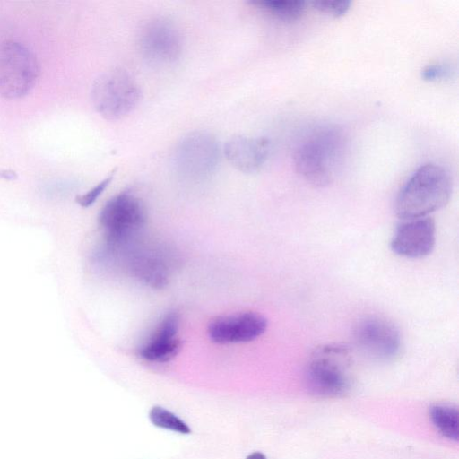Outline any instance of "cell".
Here are the masks:
<instances>
[{
  "label": "cell",
  "instance_id": "cell-1",
  "mask_svg": "<svg viewBox=\"0 0 459 459\" xmlns=\"http://www.w3.org/2000/svg\"><path fill=\"white\" fill-rule=\"evenodd\" d=\"M452 194V179L445 168L434 163L420 166L399 191L394 204L403 221L428 217L444 207Z\"/></svg>",
  "mask_w": 459,
  "mask_h": 459
},
{
  "label": "cell",
  "instance_id": "cell-2",
  "mask_svg": "<svg viewBox=\"0 0 459 459\" xmlns=\"http://www.w3.org/2000/svg\"><path fill=\"white\" fill-rule=\"evenodd\" d=\"M344 146L341 129L328 126L316 130L297 145L293 152L295 170L310 185L326 186L334 180Z\"/></svg>",
  "mask_w": 459,
  "mask_h": 459
},
{
  "label": "cell",
  "instance_id": "cell-3",
  "mask_svg": "<svg viewBox=\"0 0 459 459\" xmlns=\"http://www.w3.org/2000/svg\"><path fill=\"white\" fill-rule=\"evenodd\" d=\"M304 379L307 390L318 397L335 398L348 394L354 382L351 349L334 342L317 347L308 358Z\"/></svg>",
  "mask_w": 459,
  "mask_h": 459
},
{
  "label": "cell",
  "instance_id": "cell-4",
  "mask_svg": "<svg viewBox=\"0 0 459 459\" xmlns=\"http://www.w3.org/2000/svg\"><path fill=\"white\" fill-rule=\"evenodd\" d=\"M140 97V88L134 79L120 69L99 76L91 89V100L96 111L108 120L119 119L129 114Z\"/></svg>",
  "mask_w": 459,
  "mask_h": 459
},
{
  "label": "cell",
  "instance_id": "cell-5",
  "mask_svg": "<svg viewBox=\"0 0 459 459\" xmlns=\"http://www.w3.org/2000/svg\"><path fill=\"white\" fill-rule=\"evenodd\" d=\"M38 76V61L27 47L13 40L0 44L1 97H23L34 87Z\"/></svg>",
  "mask_w": 459,
  "mask_h": 459
},
{
  "label": "cell",
  "instance_id": "cell-6",
  "mask_svg": "<svg viewBox=\"0 0 459 459\" xmlns=\"http://www.w3.org/2000/svg\"><path fill=\"white\" fill-rule=\"evenodd\" d=\"M108 243L115 247L131 241L146 222V211L141 200L130 192L110 198L99 214Z\"/></svg>",
  "mask_w": 459,
  "mask_h": 459
},
{
  "label": "cell",
  "instance_id": "cell-7",
  "mask_svg": "<svg viewBox=\"0 0 459 459\" xmlns=\"http://www.w3.org/2000/svg\"><path fill=\"white\" fill-rule=\"evenodd\" d=\"M352 339L360 352L382 362L394 359L403 346L399 328L391 320L379 316L359 319L353 327Z\"/></svg>",
  "mask_w": 459,
  "mask_h": 459
},
{
  "label": "cell",
  "instance_id": "cell-8",
  "mask_svg": "<svg viewBox=\"0 0 459 459\" xmlns=\"http://www.w3.org/2000/svg\"><path fill=\"white\" fill-rule=\"evenodd\" d=\"M220 146L213 135L195 132L184 137L175 152L177 169L185 176L204 178L216 168Z\"/></svg>",
  "mask_w": 459,
  "mask_h": 459
},
{
  "label": "cell",
  "instance_id": "cell-9",
  "mask_svg": "<svg viewBox=\"0 0 459 459\" xmlns=\"http://www.w3.org/2000/svg\"><path fill=\"white\" fill-rule=\"evenodd\" d=\"M139 45L144 57L157 65L174 62L182 49L178 29L163 19H155L144 26L140 34Z\"/></svg>",
  "mask_w": 459,
  "mask_h": 459
},
{
  "label": "cell",
  "instance_id": "cell-10",
  "mask_svg": "<svg viewBox=\"0 0 459 459\" xmlns=\"http://www.w3.org/2000/svg\"><path fill=\"white\" fill-rule=\"evenodd\" d=\"M436 244V224L423 217L400 223L390 242L392 251L399 256L420 259L429 255Z\"/></svg>",
  "mask_w": 459,
  "mask_h": 459
},
{
  "label": "cell",
  "instance_id": "cell-11",
  "mask_svg": "<svg viewBox=\"0 0 459 459\" xmlns=\"http://www.w3.org/2000/svg\"><path fill=\"white\" fill-rule=\"evenodd\" d=\"M267 319L255 312L219 316L208 325L212 342L219 344L241 343L255 340L267 328Z\"/></svg>",
  "mask_w": 459,
  "mask_h": 459
},
{
  "label": "cell",
  "instance_id": "cell-12",
  "mask_svg": "<svg viewBox=\"0 0 459 459\" xmlns=\"http://www.w3.org/2000/svg\"><path fill=\"white\" fill-rule=\"evenodd\" d=\"M269 153L270 143L263 137L235 136L224 145V154L229 162L245 173L258 171Z\"/></svg>",
  "mask_w": 459,
  "mask_h": 459
},
{
  "label": "cell",
  "instance_id": "cell-13",
  "mask_svg": "<svg viewBox=\"0 0 459 459\" xmlns=\"http://www.w3.org/2000/svg\"><path fill=\"white\" fill-rule=\"evenodd\" d=\"M179 317L168 313L160 322L152 337L139 349V355L152 362H167L179 351L181 342L178 337Z\"/></svg>",
  "mask_w": 459,
  "mask_h": 459
},
{
  "label": "cell",
  "instance_id": "cell-14",
  "mask_svg": "<svg viewBox=\"0 0 459 459\" xmlns=\"http://www.w3.org/2000/svg\"><path fill=\"white\" fill-rule=\"evenodd\" d=\"M129 263L133 274L144 283L158 289L168 283L169 269L165 261L157 254H134Z\"/></svg>",
  "mask_w": 459,
  "mask_h": 459
},
{
  "label": "cell",
  "instance_id": "cell-15",
  "mask_svg": "<svg viewBox=\"0 0 459 459\" xmlns=\"http://www.w3.org/2000/svg\"><path fill=\"white\" fill-rule=\"evenodd\" d=\"M429 419L444 437L453 441L458 440L459 413L456 406L446 403L434 404L429 408Z\"/></svg>",
  "mask_w": 459,
  "mask_h": 459
},
{
  "label": "cell",
  "instance_id": "cell-16",
  "mask_svg": "<svg viewBox=\"0 0 459 459\" xmlns=\"http://www.w3.org/2000/svg\"><path fill=\"white\" fill-rule=\"evenodd\" d=\"M252 4L283 22H295L305 12L306 3L299 0H255Z\"/></svg>",
  "mask_w": 459,
  "mask_h": 459
},
{
  "label": "cell",
  "instance_id": "cell-17",
  "mask_svg": "<svg viewBox=\"0 0 459 459\" xmlns=\"http://www.w3.org/2000/svg\"><path fill=\"white\" fill-rule=\"evenodd\" d=\"M149 418L152 423L159 428L181 434H188L191 432L190 428L185 421L160 406L152 408Z\"/></svg>",
  "mask_w": 459,
  "mask_h": 459
},
{
  "label": "cell",
  "instance_id": "cell-18",
  "mask_svg": "<svg viewBox=\"0 0 459 459\" xmlns=\"http://www.w3.org/2000/svg\"><path fill=\"white\" fill-rule=\"evenodd\" d=\"M310 4L315 9L321 13L333 17H341L348 12L352 3L347 0H316L312 1Z\"/></svg>",
  "mask_w": 459,
  "mask_h": 459
},
{
  "label": "cell",
  "instance_id": "cell-19",
  "mask_svg": "<svg viewBox=\"0 0 459 459\" xmlns=\"http://www.w3.org/2000/svg\"><path fill=\"white\" fill-rule=\"evenodd\" d=\"M116 169L86 193L76 197V203L84 208L91 206L112 181Z\"/></svg>",
  "mask_w": 459,
  "mask_h": 459
},
{
  "label": "cell",
  "instance_id": "cell-20",
  "mask_svg": "<svg viewBox=\"0 0 459 459\" xmlns=\"http://www.w3.org/2000/svg\"><path fill=\"white\" fill-rule=\"evenodd\" d=\"M450 72V67L447 65H431L422 70L421 77L425 81H436L447 77Z\"/></svg>",
  "mask_w": 459,
  "mask_h": 459
},
{
  "label": "cell",
  "instance_id": "cell-21",
  "mask_svg": "<svg viewBox=\"0 0 459 459\" xmlns=\"http://www.w3.org/2000/svg\"><path fill=\"white\" fill-rule=\"evenodd\" d=\"M246 459H266L265 455L260 452H253Z\"/></svg>",
  "mask_w": 459,
  "mask_h": 459
}]
</instances>
